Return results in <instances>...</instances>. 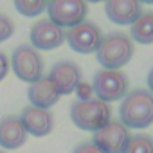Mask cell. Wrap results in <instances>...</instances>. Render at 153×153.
Wrapping results in <instances>:
<instances>
[{
  "mask_svg": "<svg viewBox=\"0 0 153 153\" xmlns=\"http://www.w3.org/2000/svg\"><path fill=\"white\" fill-rule=\"evenodd\" d=\"M119 117L128 130H142L153 124V94L142 88L128 92L119 106Z\"/></svg>",
  "mask_w": 153,
  "mask_h": 153,
  "instance_id": "1",
  "label": "cell"
},
{
  "mask_svg": "<svg viewBox=\"0 0 153 153\" xmlns=\"http://www.w3.org/2000/svg\"><path fill=\"white\" fill-rule=\"evenodd\" d=\"M133 42L124 33H110L103 36L99 49L96 51L97 61L106 70H119L133 58Z\"/></svg>",
  "mask_w": 153,
  "mask_h": 153,
  "instance_id": "2",
  "label": "cell"
},
{
  "mask_svg": "<svg viewBox=\"0 0 153 153\" xmlns=\"http://www.w3.org/2000/svg\"><path fill=\"white\" fill-rule=\"evenodd\" d=\"M70 119L79 130L96 133L112 121V110L108 103H103L99 99L76 101L70 106Z\"/></svg>",
  "mask_w": 153,
  "mask_h": 153,
  "instance_id": "3",
  "label": "cell"
},
{
  "mask_svg": "<svg viewBox=\"0 0 153 153\" xmlns=\"http://www.w3.org/2000/svg\"><path fill=\"white\" fill-rule=\"evenodd\" d=\"M49 20L58 27H74L85 22L88 15V6L85 0H49L47 9Z\"/></svg>",
  "mask_w": 153,
  "mask_h": 153,
  "instance_id": "4",
  "label": "cell"
},
{
  "mask_svg": "<svg viewBox=\"0 0 153 153\" xmlns=\"http://www.w3.org/2000/svg\"><path fill=\"white\" fill-rule=\"evenodd\" d=\"M94 94L103 103L119 101L128 94V79L121 70H99L92 81Z\"/></svg>",
  "mask_w": 153,
  "mask_h": 153,
  "instance_id": "5",
  "label": "cell"
},
{
  "mask_svg": "<svg viewBox=\"0 0 153 153\" xmlns=\"http://www.w3.org/2000/svg\"><path fill=\"white\" fill-rule=\"evenodd\" d=\"M13 65V70L15 74L22 81H27V83H34L42 78L43 74V61H42V56L36 49L29 47V45H20L13 51V56H11V61Z\"/></svg>",
  "mask_w": 153,
  "mask_h": 153,
  "instance_id": "6",
  "label": "cell"
},
{
  "mask_svg": "<svg viewBox=\"0 0 153 153\" xmlns=\"http://www.w3.org/2000/svg\"><path fill=\"white\" fill-rule=\"evenodd\" d=\"M65 40L68 42L72 51L79 52V54H92L99 49V45L103 42V33H101L99 25L85 20L78 25L70 27L65 33Z\"/></svg>",
  "mask_w": 153,
  "mask_h": 153,
  "instance_id": "7",
  "label": "cell"
},
{
  "mask_svg": "<svg viewBox=\"0 0 153 153\" xmlns=\"http://www.w3.org/2000/svg\"><path fill=\"white\" fill-rule=\"evenodd\" d=\"M130 130L121 121H110L94 133V144L103 153H123L130 142Z\"/></svg>",
  "mask_w": 153,
  "mask_h": 153,
  "instance_id": "8",
  "label": "cell"
},
{
  "mask_svg": "<svg viewBox=\"0 0 153 153\" xmlns=\"http://www.w3.org/2000/svg\"><path fill=\"white\" fill-rule=\"evenodd\" d=\"M65 42V31L49 18L40 20L31 27V43L36 51H52Z\"/></svg>",
  "mask_w": 153,
  "mask_h": 153,
  "instance_id": "9",
  "label": "cell"
},
{
  "mask_svg": "<svg viewBox=\"0 0 153 153\" xmlns=\"http://www.w3.org/2000/svg\"><path fill=\"white\" fill-rule=\"evenodd\" d=\"M49 79L54 83L59 96H68L81 81V68L72 61H59L51 68Z\"/></svg>",
  "mask_w": 153,
  "mask_h": 153,
  "instance_id": "10",
  "label": "cell"
},
{
  "mask_svg": "<svg viewBox=\"0 0 153 153\" xmlns=\"http://www.w3.org/2000/svg\"><path fill=\"white\" fill-rule=\"evenodd\" d=\"M20 121L27 135H34V137H45L54 128V117L51 110L38 108V106H25L22 110Z\"/></svg>",
  "mask_w": 153,
  "mask_h": 153,
  "instance_id": "11",
  "label": "cell"
},
{
  "mask_svg": "<svg viewBox=\"0 0 153 153\" xmlns=\"http://www.w3.org/2000/svg\"><path fill=\"white\" fill-rule=\"evenodd\" d=\"M105 13L114 24L131 25L142 15V6L139 0H105Z\"/></svg>",
  "mask_w": 153,
  "mask_h": 153,
  "instance_id": "12",
  "label": "cell"
},
{
  "mask_svg": "<svg viewBox=\"0 0 153 153\" xmlns=\"http://www.w3.org/2000/svg\"><path fill=\"white\" fill-rule=\"evenodd\" d=\"M27 140V131L20 121V117L7 115L0 119V146L6 149H16L24 146Z\"/></svg>",
  "mask_w": 153,
  "mask_h": 153,
  "instance_id": "13",
  "label": "cell"
},
{
  "mask_svg": "<svg viewBox=\"0 0 153 153\" xmlns=\"http://www.w3.org/2000/svg\"><path fill=\"white\" fill-rule=\"evenodd\" d=\"M27 97L31 101L33 106H38V108H45L49 110L52 105H56L59 101V92L58 88L54 87V83L49 79V76L47 78H42L34 83H31L29 90H27Z\"/></svg>",
  "mask_w": 153,
  "mask_h": 153,
  "instance_id": "14",
  "label": "cell"
},
{
  "mask_svg": "<svg viewBox=\"0 0 153 153\" xmlns=\"http://www.w3.org/2000/svg\"><path fill=\"white\" fill-rule=\"evenodd\" d=\"M130 38H131V42H137L140 45L153 43V13H142L131 24Z\"/></svg>",
  "mask_w": 153,
  "mask_h": 153,
  "instance_id": "15",
  "label": "cell"
},
{
  "mask_svg": "<svg viewBox=\"0 0 153 153\" xmlns=\"http://www.w3.org/2000/svg\"><path fill=\"white\" fill-rule=\"evenodd\" d=\"M13 2H15L16 11L22 16L33 18V16L42 15L47 9V2H49V0H13Z\"/></svg>",
  "mask_w": 153,
  "mask_h": 153,
  "instance_id": "16",
  "label": "cell"
},
{
  "mask_svg": "<svg viewBox=\"0 0 153 153\" xmlns=\"http://www.w3.org/2000/svg\"><path fill=\"white\" fill-rule=\"evenodd\" d=\"M123 153H153V139L149 135H131Z\"/></svg>",
  "mask_w": 153,
  "mask_h": 153,
  "instance_id": "17",
  "label": "cell"
},
{
  "mask_svg": "<svg viewBox=\"0 0 153 153\" xmlns=\"http://www.w3.org/2000/svg\"><path fill=\"white\" fill-rule=\"evenodd\" d=\"M15 34V24L7 15L0 13V42H6Z\"/></svg>",
  "mask_w": 153,
  "mask_h": 153,
  "instance_id": "18",
  "label": "cell"
},
{
  "mask_svg": "<svg viewBox=\"0 0 153 153\" xmlns=\"http://www.w3.org/2000/svg\"><path fill=\"white\" fill-rule=\"evenodd\" d=\"M76 94H78V101H87V99H92V94H94V88H92V85L90 83H87V81H79L78 83V87H76V90H74Z\"/></svg>",
  "mask_w": 153,
  "mask_h": 153,
  "instance_id": "19",
  "label": "cell"
},
{
  "mask_svg": "<svg viewBox=\"0 0 153 153\" xmlns=\"http://www.w3.org/2000/svg\"><path fill=\"white\" fill-rule=\"evenodd\" d=\"M72 153H103V151L94 142H81L72 149Z\"/></svg>",
  "mask_w": 153,
  "mask_h": 153,
  "instance_id": "20",
  "label": "cell"
},
{
  "mask_svg": "<svg viewBox=\"0 0 153 153\" xmlns=\"http://www.w3.org/2000/svg\"><path fill=\"white\" fill-rule=\"evenodd\" d=\"M9 59H7V56L0 51V81H2L6 76H7V72H9Z\"/></svg>",
  "mask_w": 153,
  "mask_h": 153,
  "instance_id": "21",
  "label": "cell"
},
{
  "mask_svg": "<svg viewBox=\"0 0 153 153\" xmlns=\"http://www.w3.org/2000/svg\"><path fill=\"white\" fill-rule=\"evenodd\" d=\"M148 90L153 94V68L148 72Z\"/></svg>",
  "mask_w": 153,
  "mask_h": 153,
  "instance_id": "22",
  "label": "cell"
},
{
  "mask_svg": "<svg viewBox=\"0 0 153 153\" xmlns=\"http://www.w3.org/2000/svg\"><path fill=\"white\" fill-rule=\"evenodd\" d=\"M140 4H153V0H139Z\"/></svg>",
  "mask_w": 153,
  "mask_h": 153,
  "instance_id": "23",
  "label": "cell"
},
{
  "mask_svg": "<svg viewBox=\"0 0 153 153\" xmlns=\"http://www.w3.org/2000/svg\"><path fill=\"white\" fill-rule=\"evenodd\" d=\"M85 2H103V0H85Z\"/></svg>",
  "mask_w": 153,
  "mask_h": 153,
  "instance_id": "24",
  "label": "cell"
},
{
  "mask_svg": "<svg viewBox=\"0 0 153 153\" xmlns=\"http://www.w3.org/2000/svg\"><path fill=\"white\" fill-rule=\"evenodd\" d=\"M0 153H4V151H2V149H0Z\"/></svg>",
  "mask_w": 153,
  "mask_h": 153,
  "instance_id": "25",
  "label": "cell"
}]
</instances>
